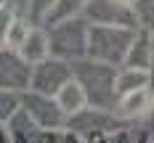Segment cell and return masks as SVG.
Masks as SVG:
<instances>
[{
    "label": "cell",
    "mask_w": 154,
    "mask_h": 143,
    "mask_svg": "<svg viewBox=\"0 0 154 143\" xmlns=\"http://www.w3.org/2000/svg\"><path fill=\"white\" fill-rule=\"evenodd\" d=\"M149 85V72L146 69H128L114 79V93H130Z\"/></svg>",
    "instance_id": "2"
},
{
    "label": "cell",
    "mask_w": 154,
    "mask_h": 143,
    "mask_svg": "<svg viewBox=\"0 0 154 143\" xmlns=\"http://www.w3.org/2000/svg\"><path fill=\"white\" fill-rule=\"evenodd\" d=\"M149 106V93L146 88H138V90H130V93H122V101H120V114L122 117H136Z\"/></svg>",
    "instance_id": "3"
},
{
    "label": "cell",
    "mask_w": 154,
    "mask_h": 143,
    "mask_svg": "<svg viewBox=\"0 0 154 143\" xmlns=\"http://www.w3.org/2000/svg\"><path fill=\"white\" fill-rule=\"evenodd\" d=\"M114 3H120V5H128V3H130V0H114Z\"/></svg>",
    "instance_id": "7"
},
{
    "label": "cell",
    "mask_w": 154,
    "mask_h": 143,
    "mask_svg": "<svg viewBox=\"0 0 154 143\" xmlns=\"http://www.w3.org/2000/svg\"><path fill=\"white\" fill-rule=\"evenodd\" d=\"M56 101H59V106L64 111H69V114H75L85 106V90H82V85L75 82V79H66L61 88H59V95H56Z\"/></svg>",
    "instance_id": "1"
},
{
    "label": "cell",
    "mask_w": 154,
    "mask_h": 143,
    "mask_svg": "<svg viewBox=\"0 0 154 143\" xmlns=\"http://www.w3.org/2000/svg\"><path fill=\"white\" fill-rule=\"evenodd\" d=\"M27 34H29V29H27L24 21H11L8 34H5V43H8L11 48H21V45H24V40H27Z\"/></svg>",
    "instance_id": "5"
},
{
    "label": "cell",
    "mask_w": 154,
    "mask_h": 143,
    "mask_svg": "<svg viewBox=\"0 0 154 143\" xmlns=\"http://www.w3.org/2000/svg\"><path fill=\"white\" fill-rule=\"evenodd\" d=\"M8 27H11V11L8 8H0V40H5Z\"/></svg>",
    "instance_id": "6"
},
{
    "label": "cell",
    "mask_w": 154,
    "mask_h": 143,
    "mask_svg": "<svg viewBox=\"0 0 154 143\" xmlns=\"http://www.w3.org/2000/svg\"><path fill=\"white\" fill-rule=\"evenodd\" d=\"M21 53H24V58L27 61H40V58H45L48 56V40L43 32H29L27 34V40H24V45H21Z\"/></svg>",
    "instance_id": "4"
}]
</instances>
